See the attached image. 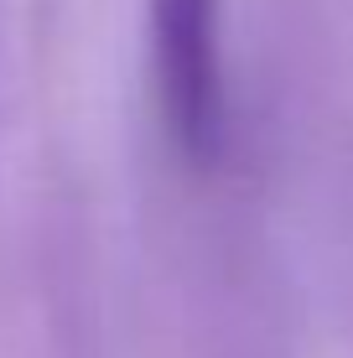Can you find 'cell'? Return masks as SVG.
Listing matches in <instances>:
<instances>
[{
    "mask_svg": "<svg viewBox=\"0 0 353 358\" xmlns=\"http://www.w3.org/2000/svg\"><path fill=\"white\" fill-rule=\"evenodd\" d=\"M151 68L177 156L192 171H218L234 145L218 0H151Z\"/></svg>",
    "mask_w": 353,
    "mask_h": 358,
    "instance_id": "obj_1",
    "label": "cell"
}]
</instances>
